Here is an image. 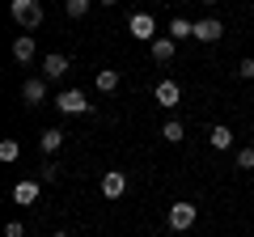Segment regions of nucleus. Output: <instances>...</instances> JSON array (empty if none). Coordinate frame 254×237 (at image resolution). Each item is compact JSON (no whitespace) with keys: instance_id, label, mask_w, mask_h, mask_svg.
I'll list each match as a JSON object with an SVG mask.
<instances>
[{"instance_id":"4468645a","label":"nucleus","mask_w":254,"mask_h":237,"mask_svg":"<svg viewBox=\"0 0 254 237\" xmlns=\"http://www.w3.org/2000/svg\"><path fill=\"white\" fill-rule=\"evenodd\" d=\"M170 38H174V43H178V38H195V21L174 17V21H170Z\"/></svg>"},{"instance_id":"f8f14e48","label":"nucleus","mask_w":254,"mask_h":237,"mask_svg":"<svg viewBox=\"0 0 254 237\" xmlns=\"http://www.w3.org/2000/svg\"><path fill=\"white\" fill-rule=\"evenodd\" d=\"M208 144H212V148H220V153H225V148L233 144V131H229L225 123H216V127L208 131Z\"/></svg>"},{"instance_id":"1a4fd4ad","label":"nucleus","mask_w":254,"mask_h":237,"mask_svg":"<svg viewBox=\"0 0 254 237\" xmlns=\"http://www.w3.org/2000/svg\"><path fill=\"white\" fill-rule=\"evenodd\" d=\"M68 68H72V64H68V55H60V51L43 59V76H47V81H60V76L68 72Z\"/></svg>"},{"instance_id":"f257e3e1","label":"nucleus","mask_w":254,"mask_h":237,"mask_svg":"<svg viewBox=\"0 0 254 237\" xmlns=\"http://www.w3.org/2000/svg\"><path fill=\"white\" fill-rule=\"evenodd\" d=\"M9 13H13V21H17V26H26V30L43 26V9H38V0H13Z\"/></svg>"},{"instance_id":"0eeeda50","label":"nucleus","mask_w":254,"mask_h":237,"mask_svg":"<svg viewBox=\"0 0 254 237\" xmlns=\"http://www.w3.org/2000/svg\"><path fill=\"white\" fill-rule=\"evenodd\" d=\"M153 98L161 102V110H174V106L182 102V89H178V81H161V85L153 89Z\"/></svg>"},{"instance_id":"4be33fe9","label":"nucleus","mask_w":254,"mask_h":237,"mask_svg":"<svg viewBox=\"0 0 254 237\" xmlns=\"http://www.w3.org/2000/svg\"><path fill=\"white\" fill-rule=\"evenodd\" d=\"M237 76H242V81H254V59H242V64H237Z\"/></svg>"},{"instance_id":"39448f33","label":"nucleus","mask_w":254,"mask_h":237,"mask_svg":"<svg viewBox=\"0 0 254 237\" xmlns=\"http://www.w3.org/2000/svg\"><path fill=\"white\" fill-rule=\"evenodd\" d=\"M102 195H106V199H123L127 195V174L123 170H106L102 174Z\"/></svg>"},{"instance_id":"b1692460","label":"nucleus","mask_w":254,"mask_h":237,"mask_svg":"<svg viewBox=\"0 0 254 237\" xmlns=\"http://www.w3.org/2000/svg\"><path fill=\"white\" fill-rule=\"evenodd\" d=\"M98 4H106V9H110V4H119V0H98Z\"/></svg>"},{"instance_id":"ddd939ff","label":"nucleus","mask_w":254,"mask_h":237,"mask_svg":"<svg viewBox=\"0 0 254 237\" xmlns=\"http://www.w3.org/2000/svg\"><path fill=\"white\" fill-rule=\"evenodd\" d=\"M60 144H64V131L60 127H47L43 136H38V148H43V153H60Z\"/></svg>"},{"instance_id":"423d86ee","label":"nucleus","mask_w":254,"mask_h":237,"mask_svg":"<svg viewBox=\"0 0 254 237\" xmlns=\"http://www.w3.org/2000/svg\"><path fill=\"white\" fill-rule=\"evenodd\" d=\"M21 98H26V106H43V102H47V81H43V76H26Z\"/></svg>"},{"instance_id":"2eb2a0df","label":"nucleus","mask_w":254,"mask_h":237,"mask_svg":"<svg viewBox=\"0 0 254 237\" xmlns=\"http://www.w3.org/2000/svg\"><path fill=\"white\" fill-rule=\"evenodd\" d=\"M13 55H17L21 64H30V59H34V38H30V34H21L17 43H13Z\"/></svg>"},{"instance_id":"6ab92c4d","label":"nucleus","mask_w":254,"mask_h":237,"mask_svg":"<svg viewBox=\"0 0 254 237\" xmlns=\"http://www.w3.org/2000/svg\"><path fill=\"white\" fill-rule=\"evenodd\" d=\"M89 4H93V0H64L68 17H85V13H89Z\"/></svg>"},{"instance_id":"7ed1b4c3","label":"nucleus","mask_w":254,"mask_h":237,"mask_svg":"<svg viewBox=\"0 0 254 237\" xmlns=\"http://www.w3.org/2000/svg\"><path fill=\"white\" fill-rule=\"evenodd\" d=\"M127 34L140 38V43H153V38H157V21H153V13H131V17H127Z\"/></svg>"},{"instance_id":"412c9836","label":"nucleus","mask_w":254,"mask_h":237,"mask_svg":"<svg viewBox=\"0 0 254 237\" xmlns=\"http://www.w3.org/2000/svg\"><path fill=\"white\" fill-rule=\"evenodd\" d=\"M38 182H47V186H51V182H60V170H55V165H43V174H38Z\"/></svg>"},{"instance_id":"aec40b11","label":"nucleus","mask_w":254,"mask_h":237,"mask_svg":"<svg viewBox=\"0 0 254 237\" xmlns=\"http://www.w3.org/2000/svg\"><path fill=\"white\" fill-rule=\"evenodd\" d=\"M237 170H254V148H242L237 153Z\"/></svg>"},{"instance_id":"f03ea898","label":"nucleus","mask_w":254,"mask_h":237,"mask_svg":"<svg viewBox=\"0 0 254 237\" xmlns=\"http://www.w3.org/2000/svg\"><path fill=\"white\" fill-rule=\"evenodd\" d=\"M55 106H60L64 115H93V102L85 98L81 89H64L60 98H55Z\"/></svg>"},{"instance_id":"393cba45","label":"nucleus","mask_w":254,"mask_h":237,"mask_svg":"<svg viewBox=\"0 0 254 237\" xmlns=\"http://www.w3.org/2000/svg\"><path fill=\"white\" fill-rule=\"evenodd\" d=\"M203 4H220V0H203Z\"/></svg>"},{"instance_id":"dca6fc26","label":"nucleus","mask_w":254,"mask_h":237,"mask_svg":"<svg viewBox=\"0 0 254 237\" xmlns=\"http://www.w3.org/2000/svg\"><path fill=\"white\" fill-rule=\"evenodd\" d=\"M93 85H98L102 93H115V89H119V72H115V68H102V72H98V81H93Z\"/></svg>"},{"instance_id":"20e7f679","label":"nucleus","mask_w":254,"mask_h":237,"mask_svg":"<svg viewBox=\"0 0 254 237\" xmlns=\"http://www.w3.org/2000/svg\"><path fill=\"white\" fill-rule=\"evenodd\" d=\"M195 216H199V212H195V203H170V229L174 233H187V229H195Z\"/></svg>"},{"instance_id":"6e6552de","label":"nucleus","mask_w":254,"mask_h":237,"mask_svg":"<svg viewBox=\"0 0 254 237\" xmlns=\"http://www.w3.org/2000/svg\"><path fill=\"white\" fill-rule=\"evenodd\" d=\"M220 34H225V21H216V17L195 21V43H216Z\"/></svg>"},{"instance_id":"a211bd4d","label":"nucleus","mask_w":254,"mask_h":237,"mask_svg":"<svg viewBox=\"0 0 254 237\" xmlns=\"http://www.w3.org/2000/svg\"><path fill=\"white\" fill-rule=\"evenodd\" d=\"M17 157H21L17 140H0V161H17Z\"/></svg>"},{"instance_id":"5701e85b","label":"nucleus","mask_w":254,"mask_h":237,"mask_svg":"<svg viewBox=\"0 0 254 237\" xmlns=\"http://www.w3.org/2000/svg\"><path fill=\"white\" fill-rule=\"evenodd\" d=\"M4 237H26V229H21L17 220H9V225H4Z\"/></svg>"},{"instance_id":"9d476101","label":"nucleus","mask_w":254,"mask_h":237,"mask_svg":"<svg viewBox=\"0 0 254 237\" xmlns=\"http://www.w3.org/2000/svg\"><path fill=\"white\" fill-rule=\"evenodd\" d=\"M148 51H153V59H157V64H170V59H174V51H178V43H174V38L165 34V38H153V43H148Z\"/></svg>"},{"instance_id":"f3484780","label":"nucleus","mask_w":254,"mask_h":237,"mask_svg":"<svg viewBox=\"0 0 254 237\" xmlns=\"http://www.w3.org/2000/svg\"><path fill=\"white\" fill-rule=\"evenodd\" d=\"M161 140H165V144H182V140H187V131H182V123H174V118H170V123L161 127Z\"/></svg>"},{"instance_id":"9b49d317","label":"nucleus","mask_w":254,"mask_h":237,"mask_svg":"<svg viewBox=\"0 0 254 237\" xmlns=\"http://www.w3.org/2000/svg\"><path fill=\"white\" fill-rule=\"evenodd\" d=\"M13 199H17L21 208H30V203L38 199V182H34V178H26V182H17V186H13Z\"/></svg>"},{"instance_id":"a878e982","label":"nucleus","mask_w":254,"mask_h":237,"mask_svg":"<svg viewBox=\"0 0 254 237\" xmlns=\"http://www.w3.org/2000/svg\"><path fill=\"white\" fill-rule=\"evenodd\" d=\"M51 237H68V233H51Z\"/></svg>"}]
</instances>
